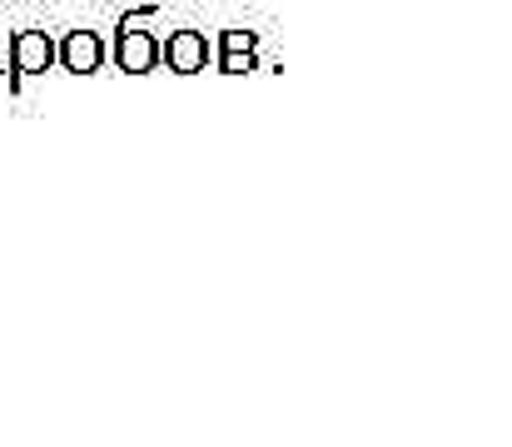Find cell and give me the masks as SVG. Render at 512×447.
Listing matches in <instances>:
<instances>
[{"label":"cell","instance_id":"obj_6","mask_svg":"<svg viewBox=\"0 0 512 447\" xmlns=\"http://www.w3.org/2000/svg\"><path fill=\"white\" fill-rule=\"evenodd\" d=\"M150 20H160V5H140V10L120 15V25H150Z\"/></svg>","mask_w":512,"mask_h":447},{"label":"cell","instance_id":"obj_5","mask_svg":"<svg viewBox=\"0 0 512 447\" xmlns=\"http://www.w3.org/2000/svg\"><path fill=\"white\" fill-rule=\"evenodd\" d=\"M214 50H219L214 55V70L219 75H249V70H259V35L254 30H224Z\"/></svg>","mask_w":512,"mask_h":447},{"label":"cell","instance_id":"obj_4","mask_svg":"<svg viewBox=\"0 0 512 447\" xmlns=\"http://www.w3.org/2000/svg\"><path fill=\"white\" fill-rule=\"evenodd\" d=\"M105 60H110V45H105L100 30H65V40H60V70L95 75V70H105Z\"/></svg>","mask_w":512,"mask_h":447},{"label":"cell","instance_id":"obj_7","mask_svg":"<svg viewBox=\"0 0 512 447\" xmlns=\"http://www.w3.org/2000/svg\"><path fill=\"white\" fill-rule=\"evenodd\" d=\"M0 75H10V35L0 30Z\"/></svg>","mask_w":512,"mask_h":447},{"label":"cell","instance_id":"obj_2","mask_svg":"<svg viewBox=\"0 0 512 447\" xmlns=\"http://www.w3.org/2000/svg\"><path fill=\"white\" fill-rule=\"evenodd\" d=\"M110 60H115V70H125V75H150V70L165 65V40H160L155 30H140V25H115Z\"/></svg>","mask_w":512,"mask_h":447},{"label":"cell","instance_id":"obj_1","mask_svg":"<svg viewBox=\"0 0 512 447\" xmlns=\"http://www.w3.org/2000/svg\"><path fill=\"white\" fill-rule=\"evenodd\" d=\"M60 65V40L50 30H15L10 35V90H20L30 75H45Z\"/></svg>","mask_w":512,"mask_h":447},{"label":"cell","instance_id":"obj_3","mask_svg":"<svg viewBox=\"0 0 512 447\" xmlns=\"http://www.w3.org/2000/svg\"><path fill=\"white\" fill-rule=\"evenodd\" d=\"M214 45H209V35L204 30H170L165 35V70L174 75H199L204 65H214Z\"/></svg>","mask_w":512,"mask_h":447}]
</instances>
